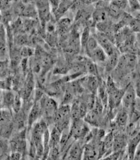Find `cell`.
I'll return each instance as SVG.
<instances>
[{"instance_id": "cell-12", "label": "cell", "mask_w": 140, "mask_h": 160, "mask_svg": "<svg viewBox=\"0 0 140 160\" xmlns=\"http://www.w3.org/2000/svg\"><path fill=\"white\" fill-rule=\"evenodd\" d=\"M7 43L6 32L4 29V27L1 26V61H7L8 57Z\"/></svg>"}, {"instance_id": "cell-13", "label": "cell", "mask_w": 140, "mask_h": 160, "mask_svg": "<svg viewBox=\"0 0 140 160\" xmlns=\"http://www.w3.org/2000/svg\"><path fill=\"white\" fill-rule=\"evenodd\" d=\"M99 45L98 42L97 40L96 39L95 36L91 35L89 38L87 44L86 48H85V52L89 57L90 54L95 49H96Z\"/></svg>"}, {"instance_id": "cell-14", "label": "cell", "mask_w": 140, "mask_h": 160, "mask_svg": "<svg viewBox=\"0 0 140 160\" xmlns=\"http://www.w3.org/2000/svg\"><path fill=\"white\" fill-rule=\"evenodd\" d=\"M90 29L88 27L85 28L82 31L81 37L80 38V46L81 49L85 52V48L87 44L88 41L91 36Z\"/></svg>"}, {"instance_id": "cell-3", "label": "cell", "mask_w": 140, "mask_h": 160, "mask_svg": "<svg viewBox=\"0 0 140 160\" xmlns=\"http://www.w3.org/2000/svg\"><path fill=\"white\" fill-rule=\"evenodd\" d=\"M40 101L42 113H43L47 118H55L58 110L56 102L51 98L48 97L43 98Z\"/></svg>"}, {"instance_id": "cell-10", "label": "cell", "mask_w": 140, "mask_h": 160, "mask_svg": "<svg viewBox=\"0 0 140 160\" xmlns=\"http://www.w3.org/2000/svg\"><path fill=\"white\" fill-rule=\"evenodd\" d=\"M89 57L93 61L99 63L106 62L108 58L106 53L100 46L95 49Z\"/></svg>"}, {"instance_id": "cell-11", "label": "cell", "mask_w": 140, "mask_h": 160, "mask_svg": "<svg viewBox=\"0 0 140 160\" xmlns=\"http://www.w3.org/2000/svg\"><path fill=\"white\" fill-rule=\"evenodd\" d=\"M130 116L129 112L122 108V109L118 112L116 116V123L120 128L126 127L129 123Z\"/></svg>"}, {"instance_id": "cell-16", "label": "cell", "mask_w": 140, "mask_h": 160, "mask_svg": "<svg viewBox=\"0 0 140 160\" xmlns=\"http://www.w3.org/2000/svg\"><path fill=\"white\" fill-rule=\"evenodd\" d=\"M128 7L132 12L140 11V1H128Z\"/></svg>"}, {"instance_id": "cell-4", "label": "cell", "mask_w": 140, "mask_h": 160, "mask_svg": "<svg viewBox=\"0 0 140 160\" xmlns=\"http://www.w3.org/2000/svg\"><path fill=\"white\" fill-rule=\"evenodd\" d=\"M95 37L97 40L99 46L104 50L108 57L117 52L116 48L115 47L111 40L102 32H98Z\"/></svg>"}, {"instance_id": "cell-20", "label": "cell", "mask_w": 140, "mask_h": 160, "mask_svg": "<svg viewBox=\"0 0 140 160\" xmlns=\"http://www.w3.org/2000/svg\"><path fill=\"white\" fill-rule=\"evenodd\" d=\"M139 128H140V129H139V130H140V127H139Z\"/></svg>"}, {"instance_id": "cell-8", "label": "cell", "mask_w": 140, "mask_h": 160, "mask_svg": "<svg viewBox=\"0 0 140 160\" xmlns=\"http://www.w3.org/2000/svg\"><path fill=\"white\" fill-rule=\"evenodd\" d=\"M36 7L37 10L38 14L40 17V19L42 21H46L49 17L50 9H51L49 2H36Z\"/></svg>"}, {"instance_id": "cell-1", "label": "cell", "mask_w": 140, "mask_h": 160, "mask_svg": "<svg viewBox=\"0 0 140 160\" xmlns=\"http://www.w3.org/2000/svg\"><path fill=\"white\" fill-rule=\"evenodd\" d=\"M137 98V96L135 88L130 84L125 89L121 102L122 107L129 112H129H131L134 108Z\"/></svg>"}, {"instance_id": "cell-15", "label": "cell", "mask_w": 140, "mask_h": 160, "mask_svg": "<svg viewBox=\"0 0 140 160\" xmlns=\"http://www.w3.org/2000/svg\"><path fill=\"white\" fill-rule=\"evenodd\" d=\"M74 1H60L59 6L56 11V15H62L74 4Z\"/></svg>"}, {"instance_id": "cell-5", "label": "cell", "mask_w": 140, "mask_h": 160, "mask_svg": "<svg viewBox=\"0 0 140 160\" xmlns=\"http://www.w3.org/2000/svg\"><path fill=\"white\" fill-rule=\"evenodd\" d=\"M82 142L78 141L72 142L71 146L68 149V159H79L82 157L84 152V147Z\"/></svg>"}, {"instance_id": "cell-6", "label": "cell", "mask_w": 140, "mask_h": 160, "mask_svg": "<svg viewBox=\"0 0 140 160\" xmlns=\"http://www.w3.org/2000/svg\"><path fill=\"white\" fill-rule=\"evenodd\" d=\"M42 114V113L40 102H36L32 105L28 116V124L30 128H31L32 125L37 122V120Z\"/></svg>"}, {"instance_id": "cell-17", "label": "cell", "mask_w": 140, "mask_h": 160, "mask_svg": "<svg viewBox=\"0 0 140 160\" xmlns=\"http://www.w3.org/2000/svg\"><path fill=\"white\" fill-rule=\"evenodd\" d=\"M71 24V21L68 18H62L60 21V25L63 28L69 27Z\"/></svg>"}, {"instance_id": "cell-9", "label": "cell", "mask_w": 140, "mask_h": 160, "mask_svg": "<svg viewBox=\"0 0 140 160\" xmlns=\"http://www.w3.org/2000/svg\"><path fill=\"white\" fill-rule=\"evenodd\" d=\"M2 106V109H9L12 108L15 102L16 97L12 92L8 91V90H4V92L1 94Z\"/></svg>"}, {"instance_id": "cell-7", "label": "cell", "mask_w": 140, "mask_h": 160, "mask_svg": "<svg viewBox=\"0 0 140 160\" xmlns=\"http://www.w3.org/2000/svg\"><path fill=\"white\" fill-rule=\"evenodd\" d=\"M140 142V130L132 135L128 141L127 146V155L130 159H134L137 147Z\"/></svg>"}, {"instance_id": "cell-19", "label": "cell", "mask_w": 140, "mask_h": 160, "mask_svg": "<svg viewBox=\"0 0 140 160\" xmlns=\"http://www.w3.org/2000/svg\"><path fill=\"white\" fill-rule=\"evenodd\" d=\"M135 90L136 92L137 96L140 98V80L137 83L136 86L135 88Z\"/></svg>"}, {"instance_id": "cell-18", "label": "cell", "mask_w": 140, "mask_h": 160, "mask_svg": "<svg viewBox=\"0 0 140 160\" xmlns=\"http://www.w3.org/2000/svg\"><path fill=\"white\" fill-rule=\"evenodd\" d=\"M134 159L140 160V142L139 144L138 145V146L137 147L135 151Z\"/></svg>"}, {"instance_id": "cell-2", "label": "cell", "mask_w": 140, "mask_h": 160, "mask_svg": "<svg viewBox=\"0 0 140 160\" xmlns=\"http://www.w3.org/2000/svg\"><path fill=\"white\" fill-rule=\"evenodd\" d=\"M70 137L78 140L84 138L89 132L87 125L80 119H74L70 128Z\"/></svg>"}]
</instances>
